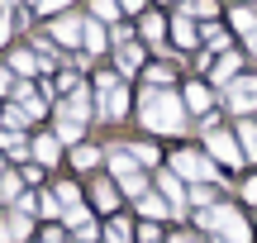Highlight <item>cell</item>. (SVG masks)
Segmentation results:
<instances>
[{
	"instance_id": "1",
	"label": "cell",
	"mask_w": 257,
	"mask_h": 243,
	"mask_svg": "<svg viewBox=\"0 0 257 243\" xmlns=\"http://www.w3.org/2000/svg\"><path fill=\"white\" fill-rule=\"evenodd\" d=\"M134 110H138V124H143L148 134H157V139H181L186 129H191V110H186L181 100V86H138L134 95Z\"/></svg>"
},
{
	"instance_id": "2",
	"label": "cell",
	"mask_w": 257,
	"mask_h": 243,
	"mask_svg": "<svg viewBox=\"0 0 257 243\" xmlns=\"http://www.w3.org/2000/svg\"><path fill=\"white\" fill-rule=\"evenodd\" d=\"M195 229L210 234V243H252L248 215H243L233 200H219V205H210V210H195Z\"/></svg>"
},
{
	"instance_id": "3",
	"label": "cell",
	"mask_w": 257,
	"mask_h": 243,
	"mask_svg": "<svg viewBox=\"0 0 257 243\" xmlns=\"http://www.w3.org/2000/svg\"><path fill=\"white\" fill-rule=\"evenodd\" d=\"M91 95H95V119L100 124H124L128 119V81L114 67L91 72Z\"/></svg>"
},
{
	"instance_id": "4",
	"label": "cell",
	"mask_w": 257,
	"mask_h": 243,
	"mask_svg": "<svg viewBox=\"0 0 257 243\" xmlns=\"http://www.w3.org/2000/svg\"><path fill=\"white\" fill-rule=\"evenodd\" d=\"M167 167H172L186 186H195V181H214V186H224V181H229L224 167L200 148V143H181V148H172V153H167Z\"/></svg>"
},
{
	"instance_id": "5",
	"label": "cell",
	"mask_w": 257,
	"mask_h": 243,
	"mask_svg": "<svg viewBox=\"0 0 257 243\" xmlns=\"http://www.w3.org/2000/svg\"><path fill=\"white\" fill-rule=\"evenodd\" d=\"M200 148L210 153L219 167L248 172V158H243V143H238V134H233V124H214V129H205V134H200Z\"/></svg>"
},
{
	"instance_id": "6",
	"label": "cell",
	"mask_w": 257,
	"mask_h": 243,
	"mask_svg": "<svg viewBox=\"0 0 257 243\" xmlns=\"http://www.w3.org/2000/svg\"><path fill=\"white\" fill-rule=\"evenodd\" d=\"M219 110L229 114V119H252L257 114V76L252 72L233 76V81L219 91Z\"/></svg>"
},
{
	"instance_id": "7",
	"label": "cell",
	"mask_w": 257,
	"mask_h": 243,
	"mask_svg": "<svg viewBox=\"0 0 257 243\" xmlns=\"http://www.w3.org/2000/svg\"><path fill=\"white\" fill-rule=\"evenodd\" d=\"M86 19H91L86 10H62V15H53V19H48V29H43V34L53 38V43L62 48L67 57H72V53H81V34H86Z\"/></svg>"
},
{
	"instance_id": "8",
	"label": "cell",
	"mask_w": 257,
	"mask_h": 243,
	"mask_svg": "<svg viewBox=\"0 0 257 243\" xmlns=\"http://www.w3.org/2000/svg\"><path fill=\"white\" fill-rule=\"evenodd\" d=\"M5 67L19 76V81H43V76H53V67H48V57L38 53L34 43H19L5 53Z\"/></svg>"
},
{
	"instance_id": "9",
	"label": "cell",
	"mask_w": 257,
	"mask_h": 243,
	"mask_svg": "<svg viewBox=\"0 0 257 243\" xmlns=\"http://www.w3.org/2000/svg\"><path fill=\"white\" fill-rule=\"evenodd\" d=\"M86 200H91V210H95V215H105V219L124 210V191H119V181H114L110 172H105V177L95 172V177H91V191H86Z\"/></svg>"
},
{
	"instance_id": "10",
	"label": "cell",
	"mask_w": 257,
	"mask_h": 243,
	"mask_svg": "<svg viewBox=\"0 0 257 243\" xmlns=\"http://www.w3.org/2000/svg\"><path fill=\"white\" fill-rule=\"evenodd\" d=\"M167 43L176 48V53H200V19L191 15L186 5H176V15H172V34H167Z\"/></svg>"
},
{
	"instance_id": "11",
	"label": "cell",
	"mask_w": 257,
	"mask_h": 243,
	"mask_svg": "<svg viewBox=\"0 0 257 243\" xmlns=\"http://www.w3.org/2000/svg\"><path fill=\"white\" fill-rule=\"evenodd\" d=\"M181 100H186V110H191V119H205V114L219 110V91H214L205 76H191V81H181Z\"/></svg>"
},
{
	"instance_id": "12",
	"label": "cell",
	"mask_w": 257,
	"mask_h": 243,
	"mask_svg": "<svg viewBox=\"0 0 257 243\" xmlns=\"http://www.w3.org/2000/svg\"><path fill=\"white\" fill-rule=\"evenodd\" d=\"M10 100H15V105H19V110H24V114H29V119H34V124L53 114V95L43 91V81H19Z\"/></svg>"
},
{
	"instance_id": "13",
	"label": "cell",
	"mask_w": 257,
	"mask_h": 243,
	"mask_svg": "<svg viewBox=\"0 0 257 243\" xmlns=\"http://www.w3.org/2000/svg\"><path fill=\"white\" fill-rule=\"evenodd\" d=\"M153 191H157V196H167V205L176 210V219L191 215V200H186V191H191V186H186L172 167H157V172H153Z\"/></svg>"
},
{
	"instance_id": "14",
	"label": "cell",
	"mask_w": 257,
	"mask_h": 243,
	"mask_svg": "<svg viewBox=\"0 0 257 243\" xmlns=\"http://www.w3.org/2000/svg\"><path fill=\"white\" fill-rule=\"evenodd\" d=\"M134 29H138V43H143V48H167L172 15H162V10H143V15L134 19Z\"/></svg>"
},
{
	"instance_id": "15",
	"label": "cell",
	"mask_w": 257,
	"mask_h": 243,
	"mask_svg": "<svg viewBox=\"0 0 257 243\" xmlns=\"http://www.w3.org/2000/svg\"><path fill=\"white\" fill-rule=\"evenodd\" d=\"M243 62H248V53H243V48H229V53H219V57L210 62L205 81H210L214 91H224V86H229L233 76H243Z\"/></svg>"
},
{
	"instance_id": "16",
	"label": "cell",
	"mask_w": 257,
	"mask_h": 243,
	"mask_svg": "<svg viewBox=\"0 0 257 243\" xmlns=\"http://www.w3.org/2000/svg\"><path fill=\"white\" fill-rule=\"evenodd\" d=\"M110 62H114V72H119L124 81H128V76H143V67H148V48L138 43V38H134V43H119V48L110 53Z\"/></svg>"
},
{
	"instance_id": "17",
	"label": "cell",
	"mask_w": 257,
	"mask_h": 243,
	"mask_svg": "<svg viewBox=\"0 0 257 243\" xmlns=\"http://www.w3.org/2000/svg\"><path fill=\"white\" fill-rule=\"evenodd\" d=\"M24 238H34V215L5 205L0 210V243H24Z\"/></svg>"
},
{
	"instance_id": "18",
	"label": "cell",
	"mask_w": 257,
	"mask_h": 243,
	"mask_svg": "<svg viewBox=\"0 0 257 243\" xmlns=\"http://www.w3.org/2000/svg\"><path fill=\"white\" fill-rule=\"evenodd\" d=\"M62 153H67V143L57 139L53 129H43V134H34V162H38V167H48V172H53L57 162H62Z\"/></svg>"
},
{
	"instance_id": "19",
	"label": "cell",
	"mask_w": 257,
	"mask_h": 243,
	"mask_svg": "<svg viewBox=\"0 0 257 243\" xmlns=\"http://www.w3.org/2000/svg\"><path fill=\"white\" fill-rule=\"evenodd\" d=\"M81 53L91 57V62H100V57L110 53V24H100V19H86V34H81Z\"/></svg>"
},
{
	"instance_id": "20",
	"label": "cell",
	"mask_w": 257,
	"mask_h": 243,
	"mask_svg": "<svg viewBox=\"0 0 257 243\" xmlns=\"http://www.w3.org/2000/svg\"><path fill=\"white\" fill-rule=\"evenodd\" d=\"M67 158H72V167L81 172V177H95V172L105 167V148L100 143H76V148H67Z\"/></svg>"
},
{
	"instance_id": "21",
	"label": "cell",
	"mask_w": 257,
	"mask_h": 243,
	"mask_svg": "<svg viewBox=\"0 0 257 243\" xmlns=\"http://www.w3.org/2000/svg\"><path fill=\"white\" fill-rule=\"evenodd\" d=\"M0 153H5L10 162H34V139L29 134H19V129H0Z\"/></svg>"
},
{
	"instance_id": "22",
	"label": "cell",
	"mask_w": 257,
	"mask_h": 243,
	"mask_svg": "<svg viewBox=\"0 0 257 243\" xmlns=\"http://www.w3.org/2000/svg\"><path fill=\"white\" fill-rule=\"evenodd\" d=\"M105 172H110L114 181H124V177H134V172H143V167L134 162L128 143H110V148H105Z\"/></svg>"
},
{
	"instance_id": "23",
	"label": "cell",
	"mask_w": 257,
	"mask_h": 243,
	"mask_svg": "<svg viewBox=\"0 0 257 243\" xmlns=\"http://www.w3.org/2000/svg\"><path fill=\"white\" fill-rule=\"evenodd\" d=\"M134 210L143 219H157V224H167V219H176V210L167 205V196H157V191H148L143 200H134Z\"/></svg>"
},
{
	"instance_id": "24",
	"label": "cell",
	"mask_w": 257,
	"mask_h": 243,
	"mask_svg": "<svg viewBox=\"0 0 257 243\" xmlns=\"http://www.w3.org/2000/svg\"><path fill=\"white\" fill-rule=\"evenodd\" d=\"M229 29H233L238 38H248L252 29H257V5H243V0H233V5H229Z\"/></svg>"
},
{
	"instance_id": "25",
	"label": "cell",
	"mask_w": 257,
	"mask_h": 243,
	"mask_svg": "<svg viewBox=\"0 0 257 243\" xmlns=\"http://www.w3.org/2000/svg\"><path fill=\"white\" fill-rule=\"evenodd\" d=\"M128 153H134V162H138V167H143V172H157V167H162V148H157V143L153 139H128Z\"/></svg>"
},
{
	"instance_id": "26",
	"label": "cell",
	"mask_w": 257,
	"mask_h": 243,
	"mask_svg": "<svg viewBox=\"0 0 257 243\" xmlns=\"http://www.w3.org/2000/svg\"><path fill=\"white\" fill-rule=\"evenodd\" d=\"M233 134H238V143H243L248 167H257V114H252V119H233Z\"/></svg>"
},
{
	"instance_id": "27",
	"label": "cell",
	"mask_w": 257,
	"mask_h": 243,
	"mask_svg": "<svg viewBox=\"0 0 257 243\" xmlns=\"http://www.w3.org/2000/svg\"><path fill=\"white\" fill-rule=\"evenodd\" d=\"M24 186H29V181H24V172H19V167H10L5 177H0V205H19Z\"/></svg>"
},
{
	"instance_id": "28",
	"label": "cell",
	"mask_w": 257,
	"mask_h": 243,
	"mask_svg": "<svg viewBox=\"0 0 257 243\" xmlns=\"http://www.w3.org/2000/svg\"><path fill=\"white\" fill-rule=\"evenodd\" d=\"M186 200H191V215L195 210H210V205H219V186H214V181H195V186L186 191Z\"/></svg>"
},
{
	"instance_id": "29",
	"label": "cell",
	"mask_w": 257,
	"mask_h": 243,
	"mask_svg": "<svg viewBox=\"0 0 257 243\" xmlns=\"http://www.w3.org/2000/svg\"><path fill=\"white\" fill-rule=\"evenodd\" d=\"M0 124H5V129H19V134H29V129H34V119H29V114L19 110L15 100H0Z\"/></svg>"
},
{
	"instance_id": "30",
	"label": "cell",
	"mask_w": 257,
	"mask_h": 243,
	"mask_svg": "<svg viewBox=\"0 0 257 243\" xmlns=\"http://www.w3.org/2000/svg\"><path fill=\"white\" fill-rule=\"evenodd\" d=\"M105 243H138L134 224H128L124 215H110V219H105Z\"/></svg>"
},
{
	"instance_id": "31",
	"label": "cell",
	"mask_w": 257,
	"mask_h": 243,
	"mask_svg": "<svg viewBox=\"0 0 257 243\" xmlns=\"http://www.w3.org/2000/svg\"><path fill=\"white\" fill-rule=\"evenodd\" d=\"M86 15L100 19V24H119L124 10H119V0H91V5H86Z\"/></svg>"
},
{
	"instance_id": "32",
	"label": "cell",
	"mask_w": 257,
	"mask_h": 243,
	"mask_svg": "<svg viewBox=\"0 0 257 243\" xmlns=\"http://www.w3.org/2000/svg\"><path fill=\"white\" fill-rule=\"evenodd\" d=\"M143 86H176V67L148 62V67H143Z\"/></svg>"
},
{
	"instance_id": "33",
	"label": "cell",
	"mask_w": 257,
	"mask_h": 243,
	"mask_svg": "<svg viewBox=\"0 0 257 243\" xmlns=\"http://www.w3.org/2000/svg\"><path fill=\"white\" fill-rule=\"evenodd\" d=\"M24 5H34L38 19H53V15H62V10H76V0H24Z\"/></svg>"
},
{
	"instance_id": "34",
	"label": "cell",
	"mask_w": 257,
	"mask_h": 243,
	"mask_svg": "<svg viewBox=\"0 0 257 243\" xmlns=\"http://www.w3.org/2000/svg\"><path fill=\"white\" fill-rule=\"evenodd\" d=\"M134 238L138 243H167V234H162L157 219H138V224H134Z\"/></svg>"
},
{
	"instance_id": "35",
	"label": "cell",
	"mask_w": 257,
	"mask_h": 243,
	"mask_svg": "<svg viewBox=\"0 0 257 243\" xmlns=\"http://www.w3.org/2000/svg\"><path fill=\"white\" fill-rule=\"evenodd\" d=\"M34 5H19V10H10V24H15V34H34Z\"/></svg>"
},
{
	"instance_id": "36",
	"label": "cell",
	"mask_w": 257,
	"mask_h": 243,
	"mask_svg": "<svg viewBox=\"0 0 257 243\" xmlns=\"http://www.w3.org/2000/svg\"><path fill=\"white\" fill-rule=\"evenodd\" d=\"M238 200H243V205H257V167L243 172V181H238Z\"/></svg>"
},
{
	"instance_id": "37",
	"label": "cell",
	"mask_w": 257,
	"mask_h": 243,
	"mask_svg": "<svg viewBox=\"0 0 257 243\" xmlns=\"http://www.w3.org/2000/svg\"><path fill=\"white\" fill-rule=\"evenodd\" d=\"M186 10L195 19H219V0H186Z\"/></svg>"
},
{
	"instance_id": "38",
	"label": "cell",
	"mask_w": 257,
	"mask_h": 243,
	"mask_svg": "<svg viewBox=\"0 0 257 243\" xmlns=\"http://www.w3.org/2000/svg\"><path fill=\"white\" fill-rule=\"evenodd\" d=\"M15 86H19V76L10 72L5 62H0V100H10V95H15Z\"/></svg>"
},
{
	"instance_id": "39",
	"label": "cell",
	"mask_w": 257,
	"mask_h": 243,
	"mask_svg": "<svg viewBox=\"0 0 257 243\" xmlns=\"http://www.w3.org/2000/svg\"><path fill=\"white\" fill-rule=\"evenodd\" d=\"M19 172H24V181H29V186H43V177H48V167H38V162H24V167H19Z\"/></svg>"
},
{
	"instance_id": "40",
	"label": "cell",
	"mask_w": 257,
	"mask_h": 243,
	"mask_svg": "<svg viewBox=\"0 0 257 243\" xmlns=\"http://www.w3.org/2000/svg\"><path fill=\"white\" fill-rule=\"evenodd\" d=\"M167 243H210V234H200V229H176V234H167Z\"/></svg>"
},
{
	"instance_id": "41",
	"label": "cell",
	"mask_w": 257,
	"mask_h": 243,
	"mask_svg": "<svg viewBox=\"0 0 257 243\" xmlns=\"http://www.w3.org/2000/svg\"><path fill=\"white\" fill-rule=\"evenodd\" d=\"M34 243H67V224H48Z\"/></svg>"
},
{
	"instance_id": "42",
	"label": "cell",
	"mask_w": 257,
	"mask_h": 243,
	"mask_svg": "<svg viewBox=\"0 0 257 243\" xmlns=\"http://www.w3.org/2000/svg\"><path fill=\"white\" fill-rule=\"evenodd\" d=\"M10 38H15V24H10V10H0V48H10Z\"/></svg>"
},
{
	"instance_id": "43",
	"label": "cell",
	"mask_w": 257,
	"mask_h": 243,
	"mask_svg": "<svg viewBox=\"0 0 257 243\" xmlns=\"http://www.w3.org/2000/svg\"><path fill=\"white\" fill-rule=\"evenodd\" d=\"M119 10H124V19H138L148 10V0H119Z\"/></svg>"
},
{
	"instance_id": "44",
	"label": "cell",
	"mask_w": 257,
	"mask_h": 243,
	"mask_svg": "<svg viewBox=\"0 0 257 243\" xmlns=\"http://www.w3.org/2000/svg\"><path fill=\"white\" fill-rule=\"evenodd\" d=\"M243 53H248V62H257V29H252L248 38H243Z\"/></svg>"
},
{
	"instance_id": "45",
	"label": "cell",
	"mask_w": 257,
	"mask_h": 243,
	"mask_svg": "<svg viewBox=\"0 0 257 243\" xmlns=\"http://www.w3.org/2000/svg\"><path fill=\"white\" fill-rule=\"evenodd\" d=\"M153 5H176V0H153Z\"/></svg>"
}]
</instances>
